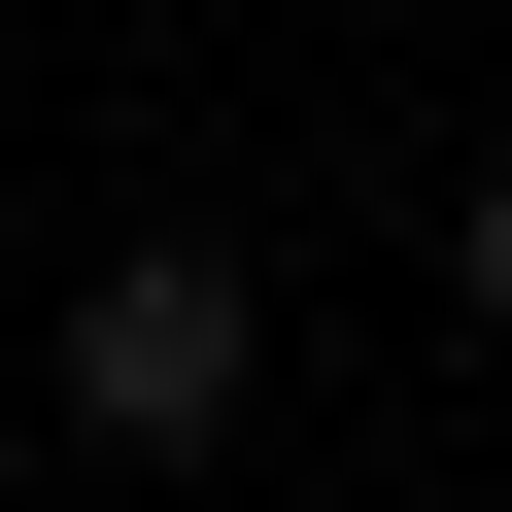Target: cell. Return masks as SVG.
Returning a JSON list of instances; mask_svg holds the SVG:
<instances>
[{
  "instance_id": "cell-1",
  "label": "cell",
  "mask_w": 512,
  "mask_h": 512,
  "mask_svg": "<svg viewBox=\"0 0 512 512\" xmlns=\"http://www.w3.org/2000/svg\"><path fill=\"white\" fill-rule=\"evenodd\" d=\"M239 376H274V274H239V239H103V274H69V444L205 478V444H239Z\"/></svg>"
},
{
  "instance_id": "cell-2",
  "label": "cell",
  "mask_w": 512,
  "mask_h": 512,
  "mask_svg": "<svg viewBox=\"0 0 512 512\" xmlns=\"http://www.w3.org/2000/svg\"><path fill=\"white\" fill-rule=\"evenodd\" d=\"M444 308H478V342H512V137H478V205H444Z\"/></svg>"
}]
</instances>
